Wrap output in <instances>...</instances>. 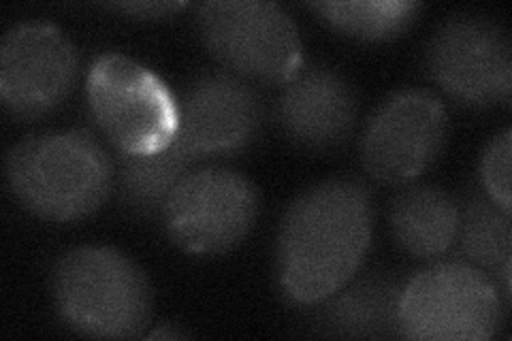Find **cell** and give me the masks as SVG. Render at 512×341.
Returning <instances> with one entry per match:
<instances>
[{
  "instance_id": "8992f818",
  "label": "cell",
  "mask_w": 512,
  "mask_h": 341,
  "mask_svg": "<svg viewBox=\"0 0 512 341\" xmlns=\"http://www.w3.org/2000/svg\"><path fill=\"white\" fill-rule=\"evenodd\" d=\"M195 24L222 69L250 84L284 86L306 62L299 28L278 3L212 0L197 7Z\"/></svg>"
},
{
  "instance_id": "6da1fadb",
  "label": "cell",
  "mask_w": 512,
  "mask_h": 341,
  "mask_svg": "<svg viewBox=\"0 0 512 341\" xmlns=\"http://www.w3.org/2000/svg\"><path fill=\"white\" fill-rule=\"evenodd\" d=\"M372 194L355 177L320 182L286 207L276 237L284 297L316 305L355 278L372 243Z\"/></svg>"
},
{
  "instance_id": "52a82bcc",
  "label": "cell",
  "mask_w": 512,
  "mask_h": 341,
  "mask_svg": "<svg viewBox=\"0 0 512 341\" xmlns=\"http://www.w3.org/2000/svg\"><path fill=\"white\" fill-rule=\"evenodd\" d=\"M261 194L250 177L207 165L186 173L167 197L160 220L180 250L216 256L237 248L254 229Z\"/></svg>"
},
{
  "instance_id": "ffe728a7",
  "label": "cell",
  "mask_w": 512,
  "mask_h": 341,
  "mask_svg": "<svg viewBox=\"0 0 512 341\" xmlns=\"http://www.w3.org/2000/svg\"><path fill=\"white\" fill-rule=\"evenodd\" d=\"M190 333L180 329L178 324H160L154 331L148 333V339H188Z\"/></svg>"
},
{
  "instance_id": "2e32d148",
  "label": "cell",
  "mask_w": 512,
  "mask_h": 341,
  "mask_svg": "<svg viewBox=\"0 0 512 341\" xmlns=\"http://www.w3.org/2000/svg\"><path fill=\"white\" fill-rule=\"evenodd\" d=\"M197 167L180 145L150 156L116 154V184L124 207L139 218H160L171 190Z\"/></svg>"
},
{
  "instance_id": "d6986e66",
  "label": "cell",
  "mask_w": 512,
  "mask_h": 341,
  "mask_svg": "<svg viewBox=\"0 0 512 341\" xmlns=\"http://www.w3.org/2000/svg\"><path fill=\"white\" fill-rule=\"evenodd\" d=\"M107 7L135 20H165L178 11L186 9L188 5L186 3H114Z\"/></svg>"
},
{
  "instance_id": "277c9868",
  "label": "cell",
  "mask_w": 512,
  "mask_h": 341,
  "mask_svg": "<svg viewBox=\"0 0 512 341\" xmlns=\"http://www.w3.org/2000/svg\"><path fill=\"white\" fill-rule=\"evenodd\" d=\"M510 301L489 273L466 261H442L406 280L399 303L404 339L487 341L498 337Z\"/></svg>"
},
{
  "instance_id": "7c38bea8",
  "label": "cell",
  "mask_w": 512,
  "mask_h": 341,
  "mask_svg": "<svg viewBox=\"0 0 512 341\" xmlns=\"http://www.w3.org/2000/svg\"><path fill=\"white\" fill-rule=\"evenodd\" d=\"M359 99L350 81L325 62H303L276 105L284 137L306 152H333L355 133Z\"/></svg>"
},
{
  "instance_id": "8fae6325",
  "label": "cell",
  "mask_w": 512,
  "mask_h": 341,
  "mask_svg": "<svg viewBox=\"0 0 512 341\" xmlns=\"http://www.w3.org/2000/svg\"><path fill=\"white\" fill-rule=\"evenodd\" d=\"M175 145L197 162L242 154L265 122V101L250 81L229 71L201 73L178 94Z\"/></svg>"
},
{
  "instance_id": "9c48e42d",
  "label": "cell",
  "mask_w": 512,
  "mask_h": 341,
  "mask_svg": "<svg viewBox=\"0 0 512 341\" xmlns=\"http://www.w3.org/2000/svg\"><path fill=\"white\" fill-rule=\"evenodd\" d=\"M448 131V111L434 92L397 90L374 109L363 128V169L380 184H412L440 160Z\"/></svg>"
},
{
  "instance_id": "30bf717a",
  "label": "cell",
  "mask_w": 512,
  "mask_h": 341,
  "mask_svg": "<svg viewBox=\"0 0 512 341\" xmlns=\"http://www.w3.org/2000/svg\"><path fill=\"white\" fill-rule=\"evenodd\" d=\"M79 56L64 32L47 22L11 26L0 43V96L13 118L50 116L69 99Z\"/></svg>"
},
{
  "instance_id": "4fadbf2b",
  "label": "cell",
  "mask_w": 512,
  "mask_h": 341,
  "mask_svg": "<svg viewBox=\"0 0 512 341\" xmlns=\"http://www.w3.org/2000/svg\"><path fill=\"white\" fill-rule=\"evenodd\" d=\"M406 280L389 271L355 275L316 303L312 327L318 335L344 339H393L399 333V303Z\"/></svg>"
},
{
  "instance_id": "5b68a950",
  "label": "cell",
  "mask_w": 512,
  "mask_h": 341,
  "mask_svg": "<svg viewBox=\"0 0 512 341\" xmlns=\"http://www.w3.org/2000/svg\"><path fill=\"white\" fill-rule=\"evenodd\" d=\"M86 96L92 120L116 154H158L178 137V94L133 58L114 52L96 56Z\"/></svg>"
},
{
  "instance_id": "5bb4252c",
  "label": "cell",
  "mask_w": 512,
  "mask_h": 341,
  "mask_svg": "<svg viewBox=\"0 0 512 341\" xmlns=\"http://www.w3.org/2000/svg\"><path fill=\"white\" fill-rule=\"evenodd\" d=\"M393 239L406 254L434 261L455 246L459 231V201L444 188L406 184L389 207Z\"/></svg>"
},
{
  "instance_id": "ac0fdd59",
  "label": "cell",
  "mask_w": 512,
  "mask_h": 341,
  "mask_svg": "<svg viewBox=\"0 0 512 341\" xmlns=\"http://www.w3.org/2000/svg\"><path fill=\"white\" fill-rule=\"evenodd\" d=\"M510 156H512V131L504 128L502 133L493 135L480 158V188L487 197L502 207L506 214L512 211L510 197Z\"/></svg>"
},
{
  "instance_id": "ba28073f",
  "label": "cell",
  "mask_w": 512,
  "mask_h": 341,
  "mask_svg": "<svg viewBox=\"0 0 512 341\" xmlns=\"http://www.w3.org/2000/svg\"><path fill=\"white\" fill-rule=\"evenodd\" d=\"M425 71L448 99L461 107H508L512 94L508 30L480 13L451 15L425 47Z\"/></svg>"
},
{
  "instance_id": "9a60e30c",
  "label": "cell",
  "mask_w": 512,
  "mask_h": 341,
  "mask_svg": "<svg viewBox=\"0 0 512 341\" xmlns=\"http://www.w3.org/2000/svg\"><path fill=\"white\" fill-rule=\"evenodd\" d=\"M463 261L502 280L510 301L512 275V224L510 214L495 205L480 186H470L459 203L457 241Z\"/></svg>"
},
{
  "instance_id": "e0dca14e",
  "label": "cell",
  "mask_w": 512,
  "mask_h": 341,
  "mask_svg": "<svg viewBox=\"0 0 512 341\" xmlns=\"http://www.w3.org/2000/svg\"><path fill=\"white\" fill-rule=\"evenodd\" d=\"M320 20L344 35L361 41H389L408 30L419 13L421 3L412 0H348V3H310Z\"/></svg>"
},
{
  "instance_id": "7a4b0ae2",
  "label": "cell",
  "mask_w": 512,
  "mask_h": 341,
  "mask_svg": "<svg viewBox=\"0 0 512 341\" xmlns=\"http://www.w3.org/2000/svg\"><path fill=\"white\" fill-rule=\"evenodd\" d=\"M5 180L32 216L71 224L107 203L116 186V160L88 131L37 133L9 150Z\"/></svg>"
},
{
  "instance_id": "3957f363",
  "label": "cell",
  "mask_w": 512,
  "mask_h": 341,
  "mask_svg": "<svg viewBox=\"0 0 512 341\" xmlns=\"http://www.w3.org/2000/svg\"><path fill=\"white\" fill-rule=\"evenodd\" d=\"M52 297L69 329L99 339L139 337L154 312L146 273L131 256L107 246L64 252L52 269Z\"/></svg>"
}]
</instances>
